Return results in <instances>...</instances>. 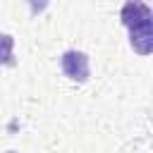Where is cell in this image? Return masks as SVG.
Returning a JSON list of instances; mask_svg holds the SVG:
<instances>
[{"label": "cell", "instance_id": "obj_1", "mask_svg": "<svg viewBox=\"0 0 153 153\" xmlns=\"http://www.w3.org/2000/svg\"><path fill=\"white\" fill-rule=\"evenodd\" d=\"M60 69H62V74H65L67 79L84 84V81L91 76L88 55L81 53V50H65L62 57H60Z\"/></svg>", "mask_w": 153, "mask_h": 153}, {"label": "cell", "instance_id": "obj_2", "mask_svg": "<svg viewBox=\"0 0 153 153\" xmlns=\"http://www.w3.org/2000/svg\"><path fill=\"white\" fill-rule=\"evenodd\" d=\"M129 43L139 55H151L153 50V19H146L129 29Z\"/></svg>", "mask_w": 153, "mask_h": 153}, {"label": "cell", "instance_id": "obj_3", "mask_svg": "<svg viewBox=\"0 0 153 153\" xmlns=\"http://www.w3.org/2000/svg\"><path fill=\"white\" fill-rule=\"evenodd\" d=\"M146 19H153V12H151V7H148L146 2H141V0H127V2L122 5V10H120V22H122L127 29H131V26L146 22Z\"/></svg>", "mask_w": 153, "mask_h": 153}, {"label": "cell", "instance_id": "obj_4", "mask_svg": "<svg viewBox=\"0 0 153 153\" xmlns=\"http://www.w3.org/2000/svg\"><path fill=\"white\" fill-rule=\"evenodd\" d=\"M12 50H14V38L10 33H0V65H12L14 62Z\"/></svg>", "mask_w": 153, "mask_h": 153}, {"label": "cell", "instance_id": "obj_5", "mask_svg": "<svg viewBox=\"0 0 153 153\" xmlns=\"http://www.w3.org/2000/svg\"><path fill=\"white\" fill-rule=\"evenodd\" d=\"M50 5V0H29V7H31V14L38 17L41 12H45V7Z\"/></svg>", "mask_w": 153, "mask_h": 153}, {"label": "cell", "instance_id": "obj_6", "mask_svg": "<svg viewBox=\"0 0 153 153\" xmlns=\"http://www.w3.org/2000/svg\"><path fill=\"white\" fill-rule=\"evenodd\" d=\"M7 153H17V151H7Z\"/></svg>", "mask_w": 153, "mask_h": 153}]
</instances>
